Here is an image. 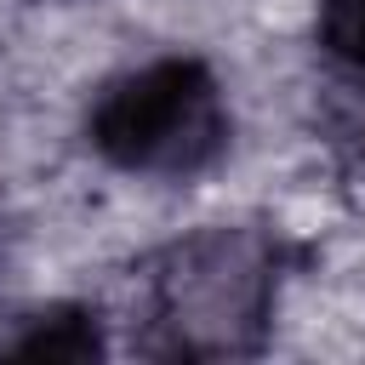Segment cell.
<instances>
[{
    "instance_id": "3957f363",
    "label": "cell",
    "mask_w": 365,
    "mask_h": 365,
    "mask_svg": "<svg viewBox=\"0 0 365 365\" xmlns=\"http://www.w3.org/2000/svg\"><path fill=\"white\" fill-rule=\"evenodd\" d=\"M6 354H23V359H86V354H97V331L80 314H40L29 336L6 342Z\"/></svg>"
},
{
    "instance_id": "7a4b0ae2",
    "label": "cell",
    "mask_w": 365,
    "mask_h": 365,
    "mask_svg": "<svg viewBox=\"0 0 365 365\" xmlns=\"http://www.w3.org/2000/svg\"><path fill=\"white\" fill-rule=\"evenodd\" d=\"M268 302V262L245 234H205L177 251L160 314L177 325L182 348H234L240 325H257Z\"/></svg>"
},
{
    "instance_id": "6da1fadb",
    "label": "cell",
    "mask_w": 365,
    "mask_h": 365,
    "mask_svg": "<svg viewBox=\"0 0 365 365\" xmlns=\"http://www.w3.org/2000/svg\"><path fill=\"white\" fill-rule=\"evenodd\" d=\"M91 148L137 177H194L228 148V108L194 57H160L103 86L91 103Z\"/></svg>"
},
{
    "instance_id": "277c9868",
    "label": "cell",
    "mask_w": 365,
    "mask_h": 365,
    "mask_svg": "<svg viewBox=\"0 0 365 365\" xmlns=\"http://www.w3.org/2000/svg\"><path fill=\"white\" fill-rule=\"evenodd\" d=\"M319 40L342 63L365 68V0H319Z\"/></svg>"
}]
</instances>
